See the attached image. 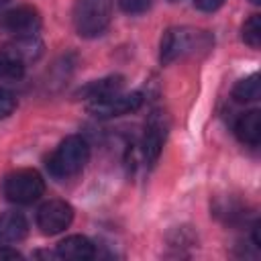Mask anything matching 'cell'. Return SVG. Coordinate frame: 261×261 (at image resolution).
Instances as JSON below:
<instances>
[{
  "label": "cell",
  "instance_id": "1",
  "mask_svg": "<svg viewBox=\"0 0 261 261\" xmlns=\"http://www.w3.org/2000/svg\"><path fill=\"white\" fill-rule=\"evenodd\" d=\"M210 47H212L210 33L194 29V27H171L161 37L159 59H161V63L167 65V63H173L188 55L204 53Z\"/></svg>",
  "mask_w": 261,
  "mask_h": 261
},
{
  "label": "cell",
  "instance_id": "2",
  "mask_svg": "<svg viewBox=\"0 0 261 261\" xmlns=\"http://www.w3.org/2000/svg\"><path fill=\"white\" fill-rule=\"evenodd\" d=\"M90 159V145L82 135L65 137L47 159V169L55 177H69L84 169Z\"/></svg>",
  "mask_w": 261,
  "mask_h": 261
},
{
  "label": "cell",
  "instance_id": "3",
  "mask_svg": "<svg viewBox=\"0 0 261 261\" xmlns=\"http://www.w3.org/2000/svg\"><path fill=\"white\" fill-rule=\"evenodd\" d=\"M114 0H77L73 8V24L82 37H98L112 18Z\"/></svg>",
  "mask_w": 261,
  "mask_h": 261
},
{
  "label": "cell",
  "instance_id": "4",
  "mask_svg": "<svg viewBox=\"0 0 261 261\" xmlns=\"http://www.w3.org/2000/svg\"><path fill=\"white\" fill-rule=\"evenodd\" d=\"M4 196L14 204H33L45 192V179L37 169H16L4 179Z\"/></svg>",
  "mask_w": 261,
  "mask_h": 261
},
{
  "label": "cell",
  "instance_id": "5",
  "mask_svg": "<svg viewBox=\"0 0 261 261\" xmlns=\"http://www.w3.org/2000/svg\"><path fill=\"white\" fill-rule=\"evenodd\" d=\"M167 130H169V118L165 112L155 110L151 112V116L147 118L145 124V133H143V141H141V151H143V159L147 165H155L163 143L167 139Z\"/></svg>",
  "mask_w": 261,
  "mask_h": 261
},
{
  "label": "cell",
  "instance_id": "6",
  "mask_svg": "<svg viewBox=\"0 0 261 261\" xmlns=\"http://www.w3.org/2000/svg\"><path fill=\"white\" fill-rule=\"evenodd\" d=\"M143 104V94L141 92H130V94H112L108 98L96 100L88 104V112L98 116V118H112V116H122L128 112L139 110Z\"/></svg>",
  "mask_w": 261,
  "mask_h": 261
},
{
  "label": "cell",
  "instance_id": "7",
  "mask_svg": "<svg viewBox=\"0 0 261 261\" xmlns=\"http://www.w3.org/2000/svg\"><path fill=\"white\" fill-rule=\"evenodd\" d=\"M73 220V208L65 200H49L37 212V226L43 234H57Z\"/></svg>",
  "mask_w": 261,
  "mask_h": 261
},
{
  "label": "cell",
  "instance_id": "8",
  "mask_svg": "<svg viewBox=\"0 0 261 261\" xmlns=\"http://www.w3.org/2000/svg\"><path fill=\"white\" fill-rule=\"evenodd\" d=\"M2 24L16 37H33L41 29V14L33 6H16L2 16Z\"/></svg>",
  "mask_w": 261,
  "mask_h": 261
},
{
  "label": "cell",
  "instance_id": "9",
  "mask_svg": "<svg viewBox=\"0 0 261 261\" xmlns=\"http://www.w3.org/2000/svg\"><path fill=\"white\" fill-rule=\"evenodd\" d=\"M96 255V247L94 243L84 237V234H71L65 237L59 245H57V257L67 259V261H88Z\"/></svg>",
  "mask_w": 261,
  "mask_h": 261
},
{
  "label": "cell",
  "instance_id": "10",
  "mask_svg": "<svg viewBox=\"0 0 261 261\" xmlns=\"http://www.w3.org/2000/svg\"><path fill=\"white\" fill-rule=\"evenodd\" d=\"M41 49H43V43L37 39V35H33V37H16L14 41L2 45L0 53L27 65L29 61H33L41 55Z\"/></svg>",
  "mask_w": 261,
  "mask_h": 261
},
{
  "label": "cell",
  "instance_id": "11",
  "mask_svg": "<svg viewBox=\"0 0 261 261\" xmlns=\"http://www.w3.org/2000/svg\"><path fill=\"white\" fill-rule=\"evenodd\" d=\"M29 222L20 212H0V243H18L27 237Z\"/></svg>",
  "mask_w": 261,
  "mask_h": 261
},
{
  "label": "cell",
  "instance_id": "12",
  "mask_svg": "<svg viewBox=\"0 0 261 261\" xmlns=\"http://www.w3.org/2000/svg\"><path fill=\"white\" fill-rule=\"evenodd\" d=\"M124 86V77L122 75H108V77H102V80H96V82H90L88 86H84L77 96H84L86 100L90 102H96V100H102V98H108L112 94H118Z\"/></svg>",
  "mask_w": 261,
  "mask_h": 261
},
{
  "label": "cell",
  "instance_id": "13",
  "mask_svg": "<svg viewBox=\"0 0 261 261\" xmlns=\"http://www.w3.org/2000/svg\"><path fill=\"white\" fill-rule=\"evenodd\" d=\"M234 135L239 137L241 143L259 145V141H261V112L259 110L243 112L234 124Z\"/></svg>",
  "mask_w": 261,
  "mask_h": 261
},
{
  "label": "cell",
  "instance_id": "14",
  "mask_svg": "<svg viewBox=\"0 0 261 261\" xmlns=\"http://www.w3.org/2000/svg\"><path fill=\"white\" fill-rule=\"evenodd\" d=\"M261 94V82L257 73H251L249 77H243L232 88V98L237 102H255Z\"/></svg>",
  "mask_w": 261,
  "mask_h": 261
},
{
  "label": "cell",
  "instance_id": "15",
  "mask_svg": "<svg viewBox=\"0 0 261 261\" xmlns=\"http://www.w3.org/2000/svg\"><path fill=\"white\" fill-rule=\"evenodd\" d=\"M243 41L249 47L259 49V45H261V16L259 14H253V16H249V20H245V24H243Z\"/></svg>",
  "mask_w": 261,
  "mask_h": 261
},
{
  "label": "cell",
  "instance_id": "16",
  "mask_svg": "<svg viewBox=\"0 0 261 261\" xmlns=\"http://www.w3.org/2000/svg\"><path fill=\"white\" fill-rule=\"evenodd\" d=\"M24 73V63L0 53V77H6V80H16Z\"/></svg>",
  "mask_w": 261,
  "mask_h": 261
},
{
  "label": "cell",
  "instance_id": "17",
  "mask_svg": "<svg viewBox=\"0 0 261 261\" xmlns=\"http://www.w3.org/2000/svg\"><path fill=\"white\" fill-rule=\"evenodd\" d=\"M16 108V98L10 90L6 88H0V118H6L14 112Z\"/></svg>",
  "mask_w": 261,
  "mask_h": 261
},
{
  "label": "cell",
  "instance_id": "18",
  "mask_svg": "<svg viewBox=\"0 0 261 261\" xmlns=\"http://www.w3.org/2000/svg\"><path fill=\"white\" fill-rule=\"evenodd\" d=\"M118 4L128 14H141L151 6V0H118Z\"/></svg>",
  "mask_w": 261,
  "mask_h": 261
},
{
  "label": "cell",
  "instance_id": "19",
  "mask_svg": "<svg viewBox=\"0 0 261 261\" xmlns=\"http://www.w3.org/2000/svg\"><path fill=\"white\" fill-rule=\"evenodd\" d=\"M226 0H194V6L202 12H214L218 10Z\"/></svg>",
  "mask_w": 261,
  "mask_h": 261
},
{
  "label": "cell",
  "instance_id": "20",
  "mask_svg": "<svg viewBox=\"0 0 261 261\" xmlns=\"http://www.w3.org/2000/svg\"><path fill=\"white\" fill-rule=\"evenodd\" d=\"M22 259V255L12 247H0V261H16Z\"/></svg>",
  "mask_w": 261,
  "mask_h": 261
},
{
  "label": "cell",
  "instance_id": "21",
  "mask_svg": "<svg viewBox=\"0 0 261 261\" xmlns=\"http://www.w3.org/2000/svg\"><path fill=\"white\" fill-rule=\"evenodd\" d=\"M253 243L255 247H261V222H255L253 226Z\"/></svg>",
  "mask_w": 261,
  "mask_h": 261
},
{
  "label": "cell",
  "instance_id": "22",
  "mask_svg": "<svg viewBox=\"0 0 261 261\" xmlns=\"http://www.w3.org/2000/svg\"><path fill=\"white\" fill-rule=\"evenodd\" d=\"M251 2H253V4H259V2H261V0H251Z\"/></svg>",
  "mask_w": 261,
  "mask_h": 261
},
{
  "label": "cell",
  "instance_id": "23",
  "mask_svg": "<svg viewBox=\"0 0 261 261\" xmlns=\"http://www.w3.org/2000/svg\"><path fill=\"white\" fill-rule=\"evenodd\" d=\"M4 2H8V0H0V4H4Z\"/></svg>",
  "mask_w": 261,
  "mask_h": 261
}]
</instances>
